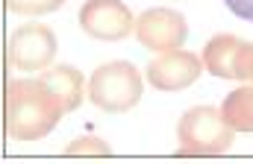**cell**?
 <instances>
[{"label": "cell", "instance_id": "cell-1", "mask_svg": "<svg viewBox=\"0 0 253 164\" xmlns=\"http://www.w3.org/2000/svg\"><path fill=\"white\" fill-rule=\"evenodd\" d=\"M65 114L62 100L39 79H15L6 88V135L15 141L44 138Z\"/></svg>", "mask_w": 253, "mask_h": 164}, {"label": "cell", "instance_id": "cell-2", "mask_svg": "<svg viewBox=\"0 0 253 164\" xmlns=\"http://www.w3.org/2000/svg\"><path fill=\"white\" fill-rule=\"evenodd\" d=\"M177 138H180V147H177L180 156H194V159L224 156L236 141V129L224 120L221 109L194 106L180 117Z\"/></svg>", "mask_w": 253, "mask_h": 164}, {"label": "cell", "instance_id": "cell-3", "mask_svg": "<svg viewBox=\"0 0 253 164\" xmlns=\"http://www.w3.org/2000/svg\"><path fill=\"white\" fill-rule=\"evenodd\" d=\"M88 100L106 114H124L141 100V73L129 62H106L88 79Z\"/></svg>", "mask_w": 253, "mask_h": 164}, {"label": "cell", "instance_id": "cell-4", "mask_svg": "<svg viewBox=\"0 0 253 164\" xmlns=\"http://www.w3.org/2000/svg\"><path fill=\"white\" fill-rule=\"evenodd\" d=\"M6 56L15 70H47L56 56V35L44 24H27L12 33Z\"/></svg>", "mask_w": 253, "mask_h": 164}, {"label": "cell", "instance_id": "cell-5", "mask_svg": "<svg viewBox=\"0 0 253 164\" xmlns=\"http://www.w3.org/2000/svg\"><path fill=\"white\" fill-rule=\"evenodd\" d=\"M80 27L97 41H121L135 33V18L121 0H88L80 9Z\"/></svg>", "mask_w": 253, "mask_h": 164}, {"label": "cell", "instance_id": "cell-6", "mask_svg": "<svg viewBox=\"0 0 253 164\" xmlns=\"http://www.w3.org/2000/svg\"><path fill=\"white\" fill-rule=\"evenodd\" d=\"M135 38L147 50L168 53L186 44L189 27H186V18L174 9H147L135 21Z\"/></svg>", "mask_w": 253, "mask_h": 164}, {"label": "cell", "instance_id": "cell-7", "mask_svg": "<svg viewBox=\"0 0 253 164\" xmlns=\"http://www.w3.org/2000/svg\"><path fill=\"white\" fill-rule=\"evenodd\" d=\"M144 73H147V82L156 91H183L191 82H197V76L203 70H200V59L197 56L177 47V50H168L159 59H153Z\"/></svg>", "mask_w": 253, "mask_h": 164}, {"label": "cell", "instance_id": "cell-8", "mask_svg": "<svg viewBox=\"0 0 253 164\" xmlns=\"http://www.w3.org/2000/svg\"><path fill=\"white\" fill-rule=\"evenodd\" d=\"M245 41L236 38V35H215L206 50H203V62H206V70L218 79H239V53H242Z\"/></svg>", "mask_w": 253, "mask_h": 164}, {"label": "cell", "instance_id": "cell-9", "mask_svg": "<svg viewBox=\"0 0 253 164\" xmlns=\"http://www.w3.org/2000/svg\"><path fill=\"white\" fill-rule=\"evenodd\" d=\"M42 79L53 88V94L62 100L65 111H74L80 103H83V88H85V79L83 73L74 67V65H59V67H50L42 73Z\"/></svg>", "mask_w": 253, "mask_h": 164}, {"label": "cell", "instance_id": "cell-10", "mask_svg": "<svg viewBox=\"0 0 253 164\" xmlns=\"http://www.w3.org/2000/svg\"><path fill=\"white\" fill-rule=\"evenodd\" d=\"M221 114L236 132H253V85H245V88L227 94Z\"/></svg>", "mask_w": 253, "mask_h": 164}, {"label": "cell", "instance_id": "cell-11", "mask_svg": "<svg viewBox=\"0 0 253 164\" xmlns=\"http://www.w3.org/2000/svg\"><path fill=\"white\" fill-rule=\"evenodd\" d=\"M65 156H112V150H109L100 138L83 135V138H77V141H71V144L65 147Z\"/></svg>", "mask_w": 253, "mask_h": 164}, {"label": "cell", "instance_id": "cell-12", "mask_svg": "<svg viewBox=\"0 0 253 164\" xmlns=\"http://www.w3.org/2000/svg\"><path fill=\"white\" fill-rule=\"evenodd\" d=\"M65 0H6V6L18 15H47L56 12Z\"/></svg>", "mask_w": 253, "mask_h": 164}, {"label": "cell", "instance_id": "cell-13", "mask_svg": "<svg viewBox=\"0 0 253 164\" xmlns=\"http://www.w3.org/2000/svg\"><path fill=\"white\" fill-rule=\"evenodd\" d=\"M239 79L253 82V44H248V41H245V47L239 53Z\"/></svg>", "mask_w": 253, "mask_h": 164}, {"label": "cell", "instance_id": "cell-14", "mask_svg": "<svg viewBox=\"0 0 253 164\" xmlns=\"http://www.w3.org/2000/svg\"><path fill=\"white\" fill-rule=\"evenodd\" d=\"M224 6H227L236 18L251 21V24H253V0H224Z\"/></svg>", "mask_w": 253, "mask_h": 164}]
</instances>
